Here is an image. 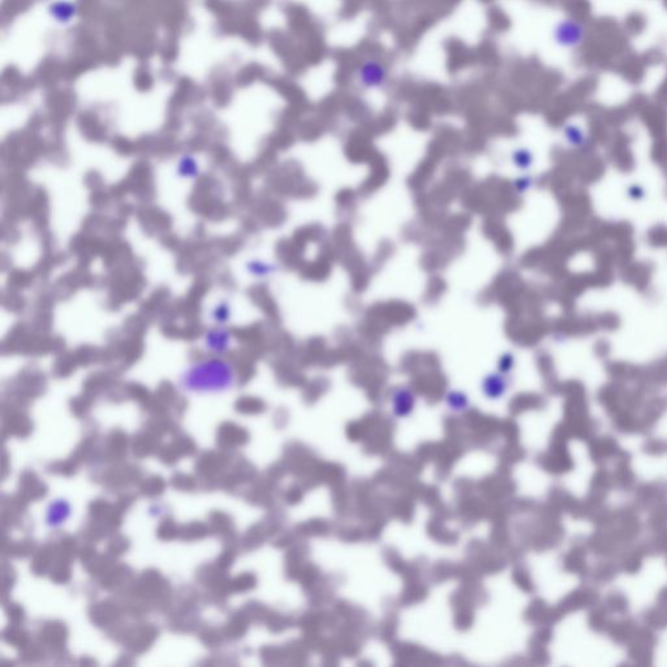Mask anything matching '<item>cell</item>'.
Wrapping results in <instances>:
<instances>
[{"label":"cell","mask_w":667,"mask_h":667,"mask_svg":"<svg viewBox=\"0 0 667 667\" xmlns=\"http://www.w3.org/2000/svg\"><path fill=\"white\" fill-rule=\"evenodd\" d=\"M231 366L221 360H210L192 366L184 375V386L193 391H222L231 386Z\"/></svg>","instance_id":"1"},{"label":"cell","mask_w":667,"mask_h":667,"mask_svg":"<svg viewBox=\"0 0 667 667\" xmlns=\"http://www.w3.org/2000/svg\"><path fill=\"white\" fill-rule=\"evenodd\" d=\"M389 80V71L380 60L368 59L361 63L357 70V81L361 88L368 90L380 89Z\"/></svg>","instance_id":"2"},{"label":"cell","mask_w":667,"mask_h":667,"mask_svg":"<svg viewBox=\"0 0 667 667\" xmlns=\"http://www.w3.org/2000/svg\"><path fill=\"white\" fill-rule=\"evenodd\" d=\"M585 38V29L576 20H561L552 30V39L564 48H574L581 45Z\"/></svg>","instance_id":"3"},{"label":"cell","mask_w":667,"mask_h":667,"mask_svg":"<svg viewBox=\"0 0 667 667\" xmlns=\"http://www.w3.org/2000/svg\"><path fill=\"white\" fill-rule=\"evenodd\" d=\"M79 7L71 0H55L48 6V15L60 25L71 24L77 18Z\"/></svg>","instance_id":"4"},{"label":"cell","mask_w":667,"mask_h":667,"mask_svg":"<svg viewBox=\"0 0 667 667\" xmlns=\"http://www.w3.org/2000/svg\"><path fill=\"white\" fill-rule=\"evenodd\" d=\"M68 516H70V505L63 500H56L51 503L47 510V524L50 526H58L63 524Z\"/></svg>","instance_id":"5"},{"label":"cell","mask_w":667,"mask_h":667,"mask_svg":"<svg viewBox=\"0 0 667 667\" xmlns=\"http://www.w3.org/2000/svg\"><path fill=\"white\" fill-rule=\"evenodd\" d=\"M228 343H230V335L227 331H223V330L212 331L210 334H207V338H206L207 347L212 348L214 352L226 351Z\"/></svg>","instance_id":"6"},{"label":"cell","mask_w":667,"mask_h":667,"mask_svg":"<svg viewBox=\"0 0 667 667\" xmlns=\"http://www.w3.org/2000/svg\"><path fill=\"white\" fill-rule=\"evenodd\" d=\"M179 174L181 176H186V178L196 176L198 174V166H197L196 160L192 158L190 155L183 157L180 160V163H179Z\"/></svg>","instance_id":"7"},{"label":"cell","mask_w":667,"mask_h":667,"mask_svg":"<svg viewBox=\"0 0 667 667\" xmlns=\"http://www.w3.org/2000/svg\"><path fill=\"white\" fill-rule=\"evenodd\" d=\"M564 136L567 141L572 145H583L585 143V134L581 128L576 125H569L564 128Z\"/></svg>","instance_id":"8"},{"label":"cell","mask_w":667,"mask_h":667,"mask_svg":"<svg viewBox=\"0 0 667 667\" xmlns=\"http://www.w3.org/2000/svg\"><path fill=\"white\" fill-rule=\"evenodd\" d=\"M515 160L520 167H528L532 162V157L528 150H517L515 154Z\"/></svg>","instance_id":"9"},{"label":"cell","mask_w":667,"mask_h":667,"mask_svg":"<svg viewBox=\"0 0 667 667\" xmlns=\"http://www.w3.org/2000/svg\"><path fill=\"white\" fill-rule=\"evenodd\" d=\"M216 311V313L214 314L215 320L224 322V320H228V318H227V317H228V306H227V305H226V306H222V305H221V306H218V308H216V311Z\"/></svg>","instance_id":"10"},{"label":"cell","mask_w":667,"mask_h":667,"mask_svg":"<svg viewBox=\"0 0 667 667\" xmlns=\"http://www.w3.org/2000/svg\"><path fill=\"white\" fill-rule=\"evenodd\" d=\"M632 189H633V190H630V193H631V195L632 193H636V195H635V196H636V198L639 197V195H641V196H642V190H639V188L633 187L632 188Z\"/></svg>","instance_id":"11"}]
</instances>
